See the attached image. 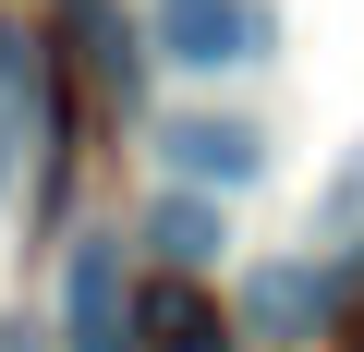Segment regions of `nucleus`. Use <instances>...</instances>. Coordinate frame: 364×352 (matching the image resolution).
<instances>
[{
	"instance_id": "1",
	"label": "nucleus",
	"mask_w": 364,
	"mask_h": 352,
	"mask_svg": "<svg viewBox=\"0 0 364 352\" xmlns=\"http://www.w3.org/2000/svg\"><path fill=\"white\" fill-rule=\"evenodd\" d=\"M158 49L182 73H243L279 49V13L267 0H158Z\"/></svg>"
},
{
	"instance_id": "2",
	"label": "nucleus",
	"mask_w": 364,
	"mask_h": 352,
	"mask_svg": "<svg viewBox=\"0 0 364 352\" xmlns=\"http://www.w3.org/2000/svg\"><path fill=\"white\" fill-rule=\"evenodd\" d=\"M61 352H134V292H122V243L85 231L61 267Z\"/></svg>"
},
{
	"instance_id": "3",
	"label": "nucleus",
	"mask_w": 364,
	"mask_h": 352,
	"mask_svg": "<svg viewBox=\"0 0 364 352\" xmlns=\"http://www.w3.org/2000/svg\"><path fill=\"white\" fill-rule=\"evenodd\" d=\"M158 158H170V183L219 195V183H255V170H267V134L231 122V110H182V122L158 134Z\"/></svg>"
},
{
	"instance_id": "4",
	"label": "nucleus",
	"mask_w": 364,
	"mask_h": 352,
	"mask_svg": "<svg viewBox=\"0 0 364 352\" xmlns=\"http://www.w3.org/2000/svg\"><path fill=\"white\" fill-rule=\"evenodd\" d=\"M328 304H340V279H328L316 255H279V267H255V279H243V328H255L267 352L316 340V328H328Z\"/></svg>"
},
{
	"instance_id": "5",
	"label": "nucleus",
	"mask_w": 364,
	"mask_h": 352,
	"mask_svg": "<svg viewBox=\"0 0 364 352\" xmlns=\"http://www.w3.org/2000/svg\"><path fill=\"white\" fill-rule=\"evenodd\" d=\"M146 255H158V267H182V279H195V267L219 255V207H207L195 183H170V195L146 207Z\"/></svg>"
},
{
	"instance_id": "6",
	"label": "nucleus",
	"mask_w": 364,
	"mask_h": 352,
	"mask_svg": "<svg viewBox=\"0 0 364 352\" xmlns=\"http://www.w3.org/2000/svg\"><path fill=\"white\" fill-rule=\"evenodd\" d=\"M134 352H231V328L195 292H158V304H134Z\"/></svg>"
},
{
	"instance_id": "7",
	"label": "nucleus",
	"mask_w": 364,
	"mask_h": 352,
	"mask_svg": "<svg viewBox=\"0 0 364 352\" xmlns=\"http://www.w3.org/2000/svg\"><path fill=\"white\" fill-rule=\"evenodd\" d=\"M25 85H37V49H25L13 25H0V97H25Z\"/></svg>"
},
{
	"instance_id": "8",
	"label": "nucleus",
	"mask_w": 364,
	"mask_h": 352,
	"mask_svg": "<svg viewBox=\"0 0 364 352\" xmlns=\"http://www.w3.org/2000/svg\"><path fill=\"white\" fill-rule=\"evenodd\" d=\"M352 207H364V158H352V170H340V183H328V243L352 231Z\"/></svg>"
},
{
	"instance_id": "9",
	"label": "nucleus",
	"mask_w": 364,
	"mask_h": 352,
	"mask_svg": "<svg viewBox=\"0 0 364 352\" xmlns=\"http://www.w3.org/2000/svg\"><path fill=\"white\" fill-rule=\"evenodd\" d=\"M13 158H25V97H0V195H13Z\"/></svg>"
},
{
	"instance_id": "10",
	"label": "nucleus",
	"mask_w": 364,
	"mask_h": 352,
	"mask_svg": "<svg viewBox=\"0 0 364 352\" xmlns=\"http://www.w3.org/2000/svg\"><path fill=\"white\" fill-rule=\"evenodd\" d=\"M0 352H25V328H0Z\"/></svg>"
}]
</instances>
